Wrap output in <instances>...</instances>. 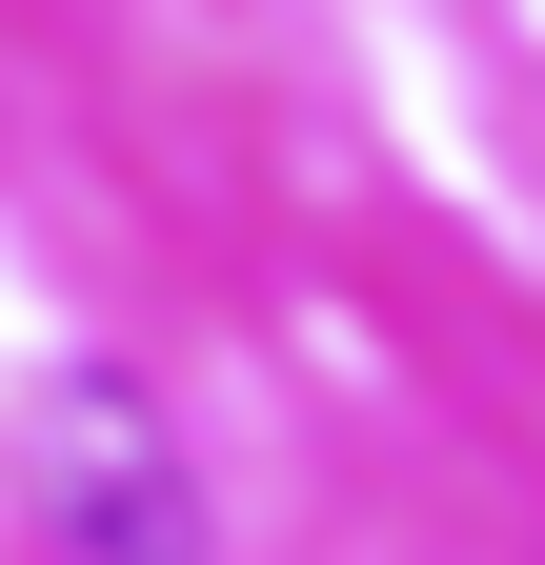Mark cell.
<instances>
[{
  "instance_id": "cell-1",
  "label": "cell",
  "mask_w": 545,
  "mask_h": 565,
  "mask_svg": "<svg viewBox=\"0 0 545 565\" xmlns=\"http://www.w3.org/2000/svg\"><path fill=\"white\" fill-rule=\"evenodd\" d=\"M21 505H41L61 565H202V465H182V424L121 364H82V384L21 404Z\"/></svg>"
}]
</instances>
